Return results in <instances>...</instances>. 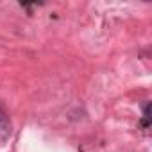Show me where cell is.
Returning a JSON list of instances; mask_svg holds the SVG:
<instances>
[{"label": "cell", "mask_w": 152, "mask_h": 152, "mask_svg": "<svg viewBox=\"0 0 152 152\" xmlns=\"http://www.w3.org/2000/svg\"><path fill=\"white\" fill-rule=\"evenodd\" d=\"M11 134H13V125H11L9 113H7L6 106L0 102V145H6L9 141Z\"/></svg>", "instance_id": "obj_1"}]
</instances>
